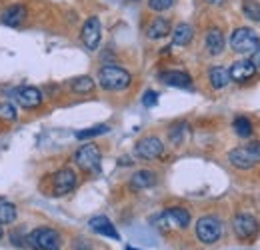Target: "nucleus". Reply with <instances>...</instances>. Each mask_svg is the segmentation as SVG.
Here are the masks:
<instances>
[{
	"instance_id": "412c9836",
	"label": "nucleus",
	"mask_w": 260,
	"mask_h": 250,
	"mask_svg": "<svg viewBox=\"0 0 260 250\" xmlns=\"http://www.w3.org/2000/svg\"><path fill=\"white\" fill-rule=\"evenodd\" d=\"M208 78H210V86L216 88V90L224 88L228 82H230V74H228V70L224 66H214V68H210Z\"/></svg>"
},
{
	"instance_id": "423d86ee",
	"label": "nucleus",
	"mask_w": 260,
	"mask_h": 250,
	"mask_svg": "<svg viewBox=\"0 0 260 250\" xmlns=\"http://www.w3.org/2000/svg\"><path fill=\"white\" fill-rule=\"evenodd\" d=\"M76 164L82 168V170H86V172H100V162H102V157H100V150H98V146L94 144H84V146H80L78 148V152H76Z\"/></svg>"
},
{
	"instance_id": "39448f33",
	"label": "nucleus",
	"mask_w": 260,
	"mask_h": 250,
	"mask_svg": "<svg viewBox=\"0 0 260 250\" xmlns=\"http://www.w3.org/2000/svg\"><path fill=\"white\" fill-rule=\"evenodd\" d=\"M28 242L36 250H60V234L52 228H34Z\"/></svg>"
},
{
	"instance_id": "a878e982",
	"label": "nucleus",
	"mask_w": 260,
	"mask_h": 250,
	"mask_svg": "<svg viewBox=\"0 0 260 250\" xmlns=\"http://www.w3.org/2000/svg\"><path fill=\"white\" fill-rule=\"evenodd\" d=\"M234 132H236L240 138H248V136L252 134V124H250V120L244 118V116H238V118L234 120Z\"/></svg>"
},
{
	"instance_id": "5701e85b",
	"label": "nucleus",
	"mask_w": 260,
	"mask_h": 250,
	"mask_svg": "<svg viewBox=\"0 0 260 250\" xmlns=\"http://www.w3.org/2000/svg\"><path fill=\"white\" fill-rule=\"evenodd\" d=\"M242 12L246 18L254 20V22H260V4L256 0H244L242 2Z\"/></svg>"
},
{
	"instance_id": "4468645a",
	"label": "nucleus",
	"mask_w": 260,
	"mask_h": 250,
	"mask_svg": "<svg viewBox=\"0 0 260 250\" xmlns=\"http://www.w3.org/2000/svg\"><path fill=\"white\" fill-rule=\"evenodd\" d=\"M164 220L168 224H176L178 228H186L190 224V212L182 206H170L162 212Z\"/></svg>"
},
{
	"instance_id": "cd10ccee",
	"label": "nucleus",
	"mask_w": 260,
	"mask_h": 250,
	"mask_svg": "<svg viewBox=\"0 0 260 250\" xmlns=\"http://www.w3.org/2000/svg\"><path fill=\"white\" fill-rule=\"evenodd\" d=\"M0 118L2 120H14L16 118V108L10 102H2L0 104Z\"/></svg>"
},
{
	"instance_id": "f03ea898",
	"label": "nucleus",
	"mask_w": 260,
	"mask_h": 250,
	"mask_svg": "<svg viewBox=\"0 0 260 250\" xmlns=\"http://www.w3.org/2000/svg\"><path fill=\"white\" fill-rule=\"evenodd\" d=\"M228 160L232 166L240 170H248L260 162V142H248L244 146H238L228 152Z\"/></svg>"
},
{
	"instance_id": "393cba45",
	"label": "nucleus",
	"mask_w": 260,
	"mask_h": 250,
	"mask_svg": "<svg viewBox=\"0 0 260 250\" xmlns=\"http://www.w3.org/2000/svg\"><path fill=\"white\" fill-rule=\"evenodd\" d=\"M16 220V206L10 202H0V224H10Z\"/></svg>"
},
{
	"instance_id": "c756f323",
	"label": "nucleus",
	"mask_w": 260,
	"mask_h": 250,
	"mask_svg": "<svg viewBox=\"0 0 260 250\" xmlns=\"http://www.w3.org/2000/svg\"><path fill=\"white\" fill-rule=\"evenodd\" d=\"M142 104H144V106H148V108L156 106V104H158V94L154 92V90H146L144 96H142Z\"/></svg>"
},
{
	"instance_id": "9b49d317",
	"label": "nucleus",
	"mask_w": 260,
	"mask_h": 250,
	"mask_svg": "<svg viewBox=\"0 0 260 250\" xmlns=\"http://www.w3.org/2000/svg\"><path fill=\"white\" fill-rule=\"evenodd\" d=\"M14 100L22 106V108H36L42 102V92L34 86H22L14 92Z\"/></svg>"
},
{
	"instance_id": "6e6552de",
	"label": "nucleus",
	"mask_w": 260,
	"mask_h": 250,
	"mask_svg": "<svg viewBox=\"0 0 260 250\" xmlns=\"http://www.w3.org/2000/svg\"><path fill=\"white\" fill-rule=\"evenodd\" d=\"M232 228H234V232H236L238 238L248 240V238L256 236V232H258V220L254 218V216H250V214H238V216H234V220H232Z\"/></svg>"
},
{
	"instance_id": "2eb2a0df",
	"label": "nucleus",
	"mask_w": 260,
	"mask_h": 250,
	"mask_svg": "<svg viewBox=\"0 0 260 250\" xmlns=\"http://www.w3.org/2000/svg\"><path fill=\"white\" fill-rule=\"evenodd\" d=\"M24 18H26V8L22 4H12L2 12V22L6 26H12V28L20 26L24 22Z\"/></svg>"
},
{
	"instance_id": "4be33fe9",
	"label": "nucleus",
	"mask_w": 260,
	"mask_h": 250,
	"mask_svg": "<svg viewBox=\"0 0 260 250\" xmlns=\"http://www.w3.org/2000/svg\"><path fill=\"white\" fill-rule=\"evenodd\" d=\"M72 90L78 94H88L94 90V80L90 78V76H78V78H74L72 80Z\"/></svg>"
},
{
	"instance_id": "6ab92c4d",
	"label": "nucleus",
	"mask_w": 260,
	"mask_h": 250,
	"mask_svg": "<svg viewBox=\"0 0 260 250\" xmlns=\"http://www.w3.org/2000/svg\"><path fill=\"white\" fill-rule=\"evenodd\" d=\"M168 32H170V22L166 20V18H154L150 24H148V28H146V34H148V38H152V40H158V38H164V36H168Z\"/></svg>"
},
{
	"instance_id": "1a4fd4ad",
	"label": "nucleus",
	"mask_w": 260,
	"mask_h": 250,
	"mask_svg": "<svg viewBox=\"0 0 260 250\" xmlns=\"http://www.w3.org/2000/svg\"><path fill=\"white\" fill-rule=\"evenodd\" d=\"M102 38V28H100V20L96 16H90L84 26H82V42L88 50H96Z\"/></svg>"
},
{
	"instance_id": "bb28decb",
	"label": "nucleus",
	"mask_w": 260,
	"mask_h": 250,
	"mask_svg": "<svg viewBox=\"0 0 260 250\" xmlns=\"http://www.w3.org/2000/svg\"><path fill=\"white\" fill-rule=\"evenodd\" d=\"M186 122H180V124L172 126V130H170V142H174V144H182V140H184V136H186Z\"/></svg>"
},
{
	"instance_id": "0eeeda50",
	"label": "nucleus",
	"mask_w": 260,
	"mask_h": 250,
	"mask_svg": "<svg viewBox=\"0 0 260 250\" xmlns=\"http://www.w3.org/2000/svg\"><path fill=\"white\" fill-rule=\"evenodd\" d=\"M164 152V144L160 142V138L156 136H146L142 140L136 142L134 146V154L142 160H154V158H160Z\"/></svg>"
},
{
	"instance_id": "aec40b11",
	"label": "nucleus",
	"mask_w": 260,
	"mask_h": 250,
	"mask_svg": "<svg viewBox=\"0 0 260 250\" xmlns=\"http://www.w3.org/2000/svg\"><path fill=\"white\" fill-rule=\"evenodd\" d=\"M192 36H194V28H192L190 24L182 22V24H178V26L174 28V32H172V42H174L176 46H186V44H190Z\"/></svg>"
},
{
	"instance_id": "f257e3e1",
	"label": "nucleus",
	"mask_w": 260,
	"mask_h": 250,
	"mask_svg": "<svg viewBox=\"0 0 260 250\" xmlns=\"http://www.w3.org/2000/svg\"><path fill=\"white\" fill-rule=\"evenodd\" d=\"M130 72L120 66H102L98 72V82L104 90H124L130 86Z\"/></svg>"
},
{
	"instance_id": "2f4dec72",
	"label": "nucleus",
	"mask_w": 260,
	"mask_h": 250,
	"mask_svg": "<svg viewBox=\"0 0 260 250\" xmlns=\"http://www.w3.org/2000/svg\"><path fill=\"white\" fill-rule=\"evenodd\" d=\"M0 238H2V228H0Z\"/></svg>"
},
{
	"instance_id": "7ed1b4c3",
	"label": "nucleus",
	"mask_w": 260,
	"mask_h": 250,
	"mask_svg": "<svg viewBox=\"0 0 260 250\" xmlns=\"http://www.w3.org/2000/svg\"><path fill=\"white\" fill-rule=\"evenodd\" d=\"M196 236L204 244H214L222 236V222L216 216H202L196 222Z\"/></svg>"
},
{
	"instance_id": "c85d7f7f",
	"label": "nucleus",
	"mask_w": 260,
	"mask_h": 250,
	"mask_svg": "<svg viewBox=\"0 0 260 250\" xmlns=\"http://www.w3.org/2000/svg\"><path fill=\"white\" fill-rule=\"evenodd\" d=\"M172 2L174 0H148V6L156 12H162V10H168L172 6Z\"/></svg>"
},
{
	"instance_id": "20e7f679",
	"label": "nucleus",
	"mask_w": 260,
	"mask_h": 250,
	"mask_svg": "<svg viewBox=\"0 0 260 250\" xmlns=\"http://www.w3.org/2000/svg\"><path fill=\"white\" fill-rule=\"evenodd\" d=\"M260 40L258 36L254 34V30L250 28H236L230 36V46L234 52H240V54H248V52H254L258 48Z\"/></svg>"
},
{
	"instance_id": "f3484780",
	"label": "nucleus",
	"mask_w": 260,
	"mask_h": 250,
	"mask_svg": "<svg viewBox=\"0 0 260 250\" xmlns=\"http://www.w3.org/2000/svg\"><path fill=\"white\" fill-rule=\"evenodd\" d=\"M156 184V174L152 170H138L132 178H130V186L134 190H144Z\"/></svg>"
},
{
	"instance_id": "f8f14e48",
	"label": "nucleus",
	"mask_w": 260,
	"mask_h": 250,
	"mask_svg": "<svg viewBox=\"0 0 260 250\" xmlns=\"http://www.w3.org/2000/svg\"><path fill=\"white\" fill-rule=\"evenodd\" d=\"M228 74H230V80H234V82H246L256 74V68L250 60H238L232 64Z\"/></svg>"
},
{
	"instance_id": "a211bd4d",
	"label": "nucleus",
	"mask_w": 260,
	"mask_h": 250,
	"mask_svg": "<svg viewBox=\"0 0 260 250\" xmlns=\"http://www.w3.org/2000/svg\"><path fill=\"white\" fill-rule=\"evenodd\" d=\"M206 48L212 56L220 54L224 50V34L218 30V28H210L206 32Z\"/></svg>"
},
{
	"instance_id": "ddd939ff",
	"label": "nucleus",
	"mask_w": 260,
	"mask_h": 250,
	"mask_svg": "<svg viewBox=\"0 0 260 250\" xmlns=\"http://www.w3.org/2000/svg\"><path fill=\"white\" fill-rule=\"evenodd\" d=\"M160 80L168 86H176V88H188L192 84L190 74L182 72V70H166L160 72Z\"/></svg>"
},
{
	"instance_id": "dca6fc26",
	"label": "nucleus",
	"mask_w": 260,
	"mask_h": 250,
	"mask_svg": "<svg viewBox=\"0 0 260 250\" xmlns=\"http://www.w3.org/2000/svg\"><path fill=\"white\" fill-rule=\"evenodd\" d=\"M90 228L94 232H98V234H102V236H108V238H114V240L120 238L118 232H116V228H114V224L106 218V216H94V218L90 220Z\"/></svg>"
},
{
	"instance_id": "7c9ffc66",
	"label": "nucleus",
	"mask_w": 260,
	"mask_h": 250,
	"mask_svg": "<svg viewBox=\"0 0 260 250\" xmlns=\"http://www.w3.org/2000/svg\"><path fill=\"white\" fill-rule=\"evenodd\" d=\"M250 63L254 64V68H256V70L260 68V46L252 52V60H250Z\"/></svg>"
},
{
	"instance_id": "b1692460",
	"label": "nucleus",
	"mask_w": 260,
	"mask_h": 250,
	"mask_svg": "<svg viewBox=\"0 0 260 250\" xmlns=\"http://www.w3.org/2000/svg\"><path fill=\"white\" fill-rule=\"evenodd\" d=\"M108 130H110V126H108V124H96V126H92V128H86V130L76 132V138H78V140L94 138V136H100V134H106Z\"/></svg>"
},
{
	"instance_id": "9d476101",
	"label": "nucleus",
	"mask_w": 260,
	"mask_h": 250,
	"mask_svg": "<svg viewBox=\"0 0 260 250\" xmlns=\"http://www.w3.org/2000/svg\"><path fill=\"white\" fill-rule=\"evenodd\" d=\"M74 186H76V174L72 168H60L54 174V194L56 196H64Z\"/></svg>"
}]
</instances>
